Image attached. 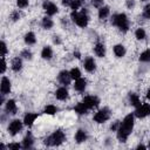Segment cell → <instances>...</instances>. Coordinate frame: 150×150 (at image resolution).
I'll return each mask as SVG.
<instances>
[{
	"label": "cell",
	"mask_w": 150,
	"mask_h": 150,
	"mask_svg": "<svg viewBox=\"0 0 150 150\" xmlns=\"http://www.w3.org/2000/svg\"><path fill=\"white\" fill-rule=\"evenodd\" d=\"M134 125H135V115H134V112H130L127 116H124V118L120 123V127L116 131V137H117L118 142H121V143L127 142L128 137L130 136V134L134 130Z\"/></svg>",
	"instance_id": "1"
},
{
	"label": "cell",
	"mask_w": 150,
	"mask_h": 150,
	"mask_svg": "<svg viewBox=\"0 0 150 150\" xmlns=\"http://www.w3.org/2000/svg\"><path fill=\"white\" fill-rule=\"evenodd\" d=\"M110 22H111L112 26H115L122 33H127L130 28V21H129L128 15L125 13H115V14H112Z\"/></svg>",
	"instance_id": "2"
},
{
	"label": "cell",
	"mask_w": 150,
	"mask_h": 150,
	"mask_svg": "<svg viewBox=\"0 0 150 150\" xmlns=\"http://www.w3.org/2000/svg\"><path fill=\"white\" fill-rule=\"evenodd\" d=\"M66 134L62 129H56L53 134L47 136L43 139V144L46 146H60L62 143L66 142Z\"/></svg>",
	"instance_id": "3"
},
{
	"label": "cell",
	"mask_w": 150,
	"mask_h": 150,
	"mask_svg": "<svg viewBox=\"0 0 150 150\" xmlns=\"http://www.w3.org/2000/svg\"><path fill=\"white\" fill-rule=\"evenodd\" d=\"M70 19L80 28H86L89 23V15H88V12L86 8H82L80 12L79 11H71Z\"/></svg>",
	"instance_id": "4"
},
{
	"label": "cell",
	"mask_w": 150,
	"mask_h": 150,
	"mask_svg": "<svg viewBox=\"0 0 150 150\" xmlns=\"http://www.w3.org/2000/svg\"><path fill=\"white\" fill-rule=\"evenodd\" d=\"M110 116H111L110 109H109L108 107H103V108L98 109V110L94 114L93 121H94L95 123H97V124H103V123H105L107 121L110 120Z\"/></svg>",
	"instance_id": "5"
},
{
	"label": "cell",
	"mask_w": 150,
	"mask_h": 150,
	"mask_svg": "<svg viewBox=\"0 0 150 150\" xmlns=\"http://www.w3.org/2000/svg\"><path fill=\"white\" fill-rule=\"evenodd\" d=\"M23 121L19 120V118H14L9 123H8V127H7V131L11 136H16L18 134H20L23 129Z\"/></svg>",
	"instance_id": "6"
},
{
	"label": "cell",
	"mask_w": 150,
	"mask_h": 150,
	"mask_svg": "<svg viewBox=\"0 0 150 150\" xmlns=\"http://www.w3.org/2000/svg\"><path fill=\"white\" fill-rule=\"evenodd\" d=\"M134 115L137 118H145L150 116V103H142L139 107L135 108Z\"/></svg>",
	"instance_id": "7"
},
{
	"label": "cell",
	"mask_w": 150,
	"mask_h": 150,
	"mask_svg": "<svg viewBox=\"0 0 150 150\" xmlns=\"http://www.w3.org/2000/svg\"><path fill=\"white\" fill-rule=\"evenodd\" d=\"M42 8H43L45 13L48 16H53V15L59 13V7L56 6V4L52 2V1H48V0H45L42 2Z\"/></svg>",
	"instance_id": "8"
},
{
	"label": "cell",
	"mask_w": 150,
	"mask_h": 150,
	"mask_svg": "<svg viewBox=\"0 0 150 150\" xmlns=\"http://www.w3.org/2000/svg\"><path fill=\"white\" fill-rule=\"evenodd\" d=\"M82 102L84 103V105H86L89 110H91V109H95V108L98 107V104H100V98H98L97 96H95V95H87V96L83 97Z\"/></svg>",
	"instance_id": "9"
},
{
	"label": "cell",
	"mask_w": 150,
	"mask_h": 150,
	"mask_svg": "<svg viewBox=\"0 0 150 150\" xmlns=\"http://www.w3.org/2000/svg\"><path fill=\"white\" fill-rule=\"evenodd\" d=\"M57 81H59V83L60 84H62V86H69L70 84V82L73 81V79H71V76H70V73H69V70H66V69H63V70H61L59 74H57Z\"/></svg>",
	"instance_id": "10"
},
{
	"label": "cell",
	"mask_w": 150,
	"mask_h": 150,
	"mask_svg": "<svg viewBox=\"0 0 150 150\" xmlns=\"http://www.w3.org/2000/svg\"><path fill=\"white\" fill-rule=\"evenodd\" d=\"M11 90H12V82H11L9 77L4 75L1 77V81H0V91H1L2 95L6 96L7 94L11 93Z\"/></svg>",
	"instance_id": "11"
},
{
	"label": "cell",
	"mask_w": 150,
	"mask_h": 150,
	"mask_svg": "<svg viewBox=\"0 0 150 150\" xmlns=\"http://www.w3.org/2000/svg\"><path fill=\"white\" fill-rule=\"evenodd\" d=\"M83 68L87 73H94L96 70V61L93 56H87L83 61Z\"/></svg>",
	"instance_id": "12"
},
{
	"label": "cell",
	"mask_w": 150,
	"mask_h": 150,
	"mask_svg": "<svg viewBox=\"0 0 150 150\" xmlns=\"http://www.w3.org/2000/svg\"><path fill=\"white\" fill-rule=\"evenodd\" d=\"M5 112L7 115H15L18 112V105L15 100L13 98H8L5 103Z\"/></svg>",
	"instance_id": "13"
},
{
	"label": "cell",
	"mask_w": 150,
	"mask_h": 150,
	"mask_svg": "<svg viewBox=\"0 0 150 150\" xmlns=\"http://www.w3.org/2000/svg\"><path fill=\"white\" fill-rule=\"evenodd\" d=\"M54 95H55L56 100H59V101H66L69 97V91H68V89H67L66 86H61V87H59L55 90V94Z\"/></svg>",
	"instance_id": "14"
},
{
	"label": "cell",
	"mask_w": 150,
	"mask_h": 150,
	"mask_svg": "<svg viewBox=\"0 0 150 150\" xmlns=\"http://www.w3.org/2000/svg\"><path fill=\"white\" fill-rule=\"evenodd\" d=\"M38 117H39V114H38V112H27V114H25V116H23V118H22L23 124H25L26 127L30 128V127L34 124V122L36 121Z\"/></svg>",
	"instance_id": "15"
},
{
	"label": "cell",
	"mask_w": 150,
	"mask_h": 150,
	"mask_svg": "<svg viewBox=\"0 0 150 150\" xmlns=\"http://www.w3.org/2000/svg\"><path fill=\"white\" fill-rule=\"evenodd\" d=\"M22 67H23V62H22V57L21 56H15V57L12 59V61H11V68H12V70L14 73L21 71Z\"/></svg>",
	"instance_id": "16"
},
{
	"label": "cell",
	"mask_w": 150,
	"mask_h": 150,
	"mask_svg": "<svg viewBox=\"0 0 150 150\" xmlns=\"http://www.w3.org/2000/svg\"><path fill=\"white\" fill-rule=\"evenodd\" d=\"M21 144H22V149H30V148H33V145H34V137H33L30 131H28L26 134V136L22 138Z\"/></svg>",
	"instance_id": "17"
},
{
	"label": "cell",
	"mask_w": 150,
	"mask_h": 150,
	"mask_svg": "<svg viewBox=\"0 0 150 150\" xmlns=\"http://www.w3.org/2000/svg\"><path fill=\"white\" fill-rule=\"evenodd\" d=\"M105 52H107V48H105V45L103 42H96L95 43V46H94V54L97 57H104L105 56Z\"/></svg>",
	"instance_id": "18"
},
{
	"label": "cell",
	"mask_w": 150,
	"mask_h": 150,
	"mask_svg": "<svg viewBox=\"0 0 150 150\" xmlns=\"http://www.w3.org/2000/svg\"><path fill=\"white\" fill-rule=\"evenodd\" d=\"M87 88V80L83 79V77H80L77 80H75V83H74V90L77 91V93H83Z\"/></svg>",
	"instance_id": "19"
},
{
	"label": "cell",
	"mask_w": 150,
	"mask_h": 150,
	"mask_svg": "<svg viewBox=\"0 0 150 150\" xmlns=\"http://www.w3.org/2000/svg\"><path fill=\"white\" fill-rule=\"evenodd\" d=\"M74 139L76 143L81 144V143H84L87 139H88V134L84 129H79L76 132H75V136H74Z\"/></svg>",
	"instance_id": "20"
},
{
	"label": "cell",
	"mask_w": 150,
	"mask_h": 150,
	"mask_svg": "<svg viewBox=\"0 0 150 150\" xmlns=\"http://www.w3.org/2000/svg\"><path fill=\"white\" fill-rule=\"evenodd\" d=\"M41 57L43 59V60H47V61H49V60H52V57L54 56V52H53V48L50 47V46H43L42 47V49H41Z\"/></svg>",
	"instance_id": "21"
},
{
	"label": "cell",
	"mask_w": 150,
	"mask_h": 150,
	"mask_svg": "<svg viewBox=\"0 0 150 150\" xmlns=\"http://www.w3.org/2000/svg\"><path fill=\"white\" fill-rule=\"evenodd\" d=\"M112 52H114V55L116 56V57H123L125 54H127V49H125V47L122 45V43H117V45H115L114 47H112Z\"/></svg>",
	"instance_id": "22"
},
{
	"label": "cell",
	"mask_w": 150,
	"mask_h": 150,
	"mask_svg": "<svg viewBox=\"0 0 150 150\" xmlns=\"http://www.w3.org/2000/svg\"><path fill=\"white\" fill-rule=\"evenodd\" d=\"M41 27H42L43 29H46V30L52 29V28L54 27V21H53V19H52L50 16H48V15L43 16V18L41 19Z\"/></svg>",
	"instance_id": "23"
},
{
	"label": "cell",
	"mask_w": 150,
	"mask_h": 150,
	"mask_svg": "<svg viewBox=\"0 0 150 150\" xmlns=\"http://www.w3.org/2000/svg\"><path fill=\"white\" fill-rule=\"evenodd\" d=\"M23 41L27 46H33L36 43V35L34 32H27L23 36Z\"/></svg>",
	"instance_id": "24"
},
{
	"label": "cell",
	"mask_w": 150,
	"mask_h": 150,
	"mask_svg": "<svg viewBox=\"0 0 150 150\" xmlns=\"http://www.w3.org/2000/svg\"><path fill=\"white\" fill-rule=\"evenodd\" d=\"M128 100H129V103H130L132 107H135V108H137V107H139V105L142 104L141 98H139L138 94H136V93H129Z\"/></svg>",
	"instance_id": "25"
},
{
	"label": "cell",
	"mask_w": 150,
	"mask_h": 150,
	"mask_svg": "<svg viewBox=\"0 0 150 150\" xmlns=\"http://www.w3.org/2000/svg\"><path fill=\"white\" fill-rule=\"evenodd\" d=\"M109 15H110V8H109V6H104V5H103L102 7L98 8V11H97V16H98L100 20H104V19H107Z\"/></svg>",
	"instance_id": "26"
},
{
	"label": "cell",
	"mask_w": 150,
	"mask_h": 150,
	"mask_svg": "<svg viewBox=\"0 0 150 150\" xmlns=\"http://www.w3.org/2000/svg\"><path fill=\"white\" fill-rule=\"evenodd\" d=\"M88 108L84 105V103L81 101L80 103H77L75 107H74V111L77 114V115H80V116H82V115H86L87 112H88Z\"/></svg>",
	"instance_id": "27"
},
{
	"label": "cell",
	"mask_w": 150,
	"mask_h": 150,
	"mask_svg": "<svg viewBox=\"0 0 150 150\" xmlns=\"http://www.w3.org/2000/svg\"><path fill=\"white\" fill-rule=\"evenodd\" d=\"M57 111H59V109H57L56 105H54V104H47V105L43 108V111H42V112L46 114V115L53 116V115H55Z\"/></svg>",
	"instance_id": "28"
},
{
	"label": "cell",
	"mask_w": 150,
	"mask_h": 150,
	"mask_svg": "<svg viewBox=\"0 0 150 150\" xmlns=\"http://www.w3.org/2000/svg\"><path fill=\"white\" fill-rule=\"evenodd\" d=\"M138 60H139V62H144V63L150 62V48H146L145 50H143L139 54Z\"/></svg>",
	"instance_id": "29"
},
{
	"label": "cell",
	"mask_w": 150,
	"mask_h": 150,
	"mask_svg": "<svg viewBox=\"0 0 150 150\" xmlns=\"http://www.w3.org/2000/svg\"><path fill=\"white\" fill-rule=\"evenodd\" d=\"M135 38H136V40H138V41L144 40V39L146 38V32H145V29L142 28V27H138V28L135 30Z\"/></svg>",
	"instance_id": "30"
},
{
	"label": "cell",
	"mask_w": 150,
	"mask_h": 150,
	"mask_svg": "<svg viewBox=\"0 0 150 150\" xmlns=\"http://www.w3.org/2000/svg\"><path fill=\"white\" fill-rule=\"evenodd\" d=\"M69 73H70V76H71V79H73L74 81L77 80V79H80V77H82V73H81L80 68H77V67H73V68L69 70Z\"/></svg>",
	"instance_id": "31"
},
{
	"label": "cell",
	"mask_w": 150,
	"mask_h": 150,
	"mask_svg": "<svg viewBox=\"0 0 150 150\" xmlns=\"http://www.w3.org/2000/svg\"><path fill=\"white\" fill-rule=\"evenodd\" d=\"M9 18H11V20H12L13 22H16V21L21 20V18H22V14H21L20 9H14V11L11 13Z\"/></svg>",
	"instance_id": "32"
},
{
	"label": "cell",
	"mask_w": 150,
	"mask_h": 150,
	"mask_svg": "<svg viewBox=\"0 0 150 150\" xmlns=\"http://www.w3.org/2000/svg\"><path fill=\"white\" fill-rule=\"evenodd\" d=\"M20 56H21L22 59H25V60H32V59H33V53H32V50H30V49L25 48V49H22V50H21Z\"/></svg>",
	"instance_id": "33"
},
{
	"label": "cell",
	"mask_w": 150,
	"mask_h": 150,
	"mask_svg": "<svg viewBox=\"0 0 150 150\" xmlns=\"http://www.w3.org/2000/svg\"><path fill=\"white\" fill-rule=\"evenodd\" d=\"M82 4H83V0H73L69 7L71 11H79V8L82 6Z\"/></svg>",
	"instance_id": "34"
},
{
	"label": "cell",
	"mask_w": 150,
	"mask_h": 150,
	"mask_svg": "<svg viewBox=\"0 0 150 150\" xmlns=\"http://www.w3.org/2000/svg\"><path fill=\"white\" fill-rule=\"evenodd\" d=\"M15 4H16L18 8L23 9V8H27L29 6V0H15Z\"/></svg>",
	"instance_id": "35"
},
{
	"label": "cell",
	"mask_w": 150,
	"mask_h": 150,
	"mask_svg": "<svg viewBox=\"0 0 150 150\" xmlns=\"http://www.w3.org/2000/svg\"><path fill=\"white\" fill-rule=\"evenodd\" d=\"M7 148L11 149V150H19V149L22 148V144L19 143V142H12V143H9V144L7 145Z\"/></svg>",
	"instance_id": "36"
},
{
	"label": "cell",
	"mask_w": 150,
	"mask_h": 150,
	"mask_svg": "<svg viewBox=\"0 0 150 150\" xmlns=\"http://www.w3.org/2000/svg\"><path fill=\"white\" fill-rule=\"evenodd\" d=\"M142 15H143V18H145V19H148V20H150V4H148V5H145V6H144Z\"/></svg>",
	"instance_id": "37"
},
{
	"label": "cell",
	"mask_w": 150,
	"mask_h": 150,
	"mask_svg": "<svg viewBox=\"0 0 150 150\" xmlns=\"http://www.w3.org/2000/svg\"><path fill=\"white\" fill-rule=\"evenodd\" d=\"M7 54H8V48H7L6 42L2 40L1 41V57H6Z\"/></svg>",
	"instance_id": "38"
},
{
	"label": "cell",
	"mask_w": 150,
	"mask_h": 150,
	"mask_svg": "<svg viewBox=\"0 0 150 150\" xmlns=\"http://www.w3.org/2000/svg\"><path fill=\"white\" fill-rule=\"evenodd\" d=\"M91 2V5L95 7V8H100V7H102L103 6V4H104V0H91L90 1Z\"/></svg>",
	"instance_id": "39"
},
{
	"label": "cell",
	"mask_w": 150,
	"mask_h": 150,
	"mask_svg": "<svg viewBox=\"0 0 150 150\" xmlns=\"http://www.w3.org/2000/svg\"><path fill=\"white\" fill-rule=\"evenodd\" d=\"M52 40H53V43H54V45H56V46H59V45H61V43H62L61 38H60L59 35H56V34H55V35H53V39H52Z\"/></svg>",
	"instance_id": "40"
},
{
	"label": "cell",
	"mask_w": 150,
	"mask_h": 150,
	"mask_svg": "<svg viewBox=\"0 0 150 150\" xmlns=\"http://www.w3.org/2000/svg\"><path fill=\"white\" fill-rule=\"evenodd\" d=\"M120 123H121L120 121H115V122H112V123H111V125H110V130L116 132V131H117V129H118V127H120Z\"/></svg>",
	"instance_id": "41"
},
{
	"label": "cell",
	"mask_w": 150,
	"mask_h": 150,
	"mask_svg": "<svg viewBox=\"0 0 150 150\" xmlns=\"http://www.w3.org/2000/svg\"><path fill=\"white\" fill-rule=\"evenodd\" d=\"M135 5H136L135 0H125V6L128 9H132L135 7Z\"/></svg>",
	"instance_id": "42"
},
{
	"label": "cell",
	"mask_w": 150,
	"mask_h": 150,
	"mask_svg": "<svg viewBox=\"0 0 150 150\" xmlns=\"http://www.w3.org/2000/svg\"><path fill=\"white\" fill-rule=\"evenodd\" d=\"M1 62H2V66H1V74H5V71H6V69H7L6 59H5V57H1Z\"/></svg>",
	"instance_id": "43"
},
{
	"label": "cell",
	"mask_w": 150,
	"mask_h": 150,
	"mask_svg": "<svg viewBox=\"0 0 150 150\" xmlns=\"http://www.w3.org/2000/svg\"><path fill=\"white\" fill-rule=\"evenodd\" d=\"M71 1H73V0H61V4H62L64 7H67V6H70Z\"/></svg>",
	"instance_id": "44"
},
{
	"label": "cell",
	"mask_w": 150,
	"mask_h": 150,
	"mask_svg": "<svg viewBox=\"0 0 150 150\" xmlns=\"http://www.w3.org/2000/svg\"><path fill=\"white\" fill-rule=\"evenodd\" d=\"M73 54H74V57H76V59H81V53H80L77 49H76V50H74V53H73Z\"/></svg>",
	"instance_id": "45"
},
{
	"label": "cell",
	"mask_w": 150,
	"mask_h": 150,
	"mask_svg": "<svg viewBox=\"0 0 150 150\" xmlns=\"http://www.w3.org/2000/svg\"><path fill=\"white\" fill-rule=\"evenodd\" d=\"M136 149H138V150H139V149H148V146H146V145H143V144H138Z\"/></svg>",
	"instance_id": "46"
},
{
	"label": "cell",
	"mask_w": 150,
	"mask_h": 150,
	"mask_svg": "<svg viewBox=\"0 0 150 150\" xmlns=\"http://www.w3.org/2000/svg\"><path fill=\"white\" fill-rule=\"evenodd\" d=\"M145 97H146V98H148V100L150 101V88H149V89L146 90V94H145Z\"/></svg>",
	"instance_id": "47"
},
{
	"label": "cell",
	"mask_w": 150,
	"mask_h": 150,
	"mask_svg": "<svg viewBox=\"0 0 150 150\" xmlns=\"http://www.w3.org/2000/svg\"><path fill=\"white\" fill-rule=\"evenodd\" d=\"M0 149H1V150H6V149H8V148H7L4 143H0Z\"/></svg>",
	"instance_id": "48"
},
{
	"label": "cell",
	"mask_w": 150,
	"mask_h": 150,
	"mask_svg": "<svg viewBox=\"0 0 150 150\" xmlns=\"http://www.w3.org/2000/svg\"><path fill=\"white\" fill-rule=\"evenodd\" d=\"M148 148H150V141H149V145H148Z\"/></svg>",
	"instance_id": "49"
},
{
	"label": "cell",
	"mask_w": 150,
	"mask_h": 150,
	"mask_svg": "<svg viewBox=\"0 0 150 150\" xmlns=\"http://www.w3.org/2000/svg\"><path fill=\"white\" fill-rule=\"evenodd\" d=\"M141 1H148V0H141Z\"/></svg>",
	"instance_id": "50"
}]
</instances>
